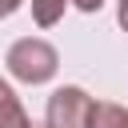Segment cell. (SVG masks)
I'll use <instances>...</instances> for the list:
<instances>
[{
	"instance_id": "1",
	"label": "cell",
	"mask_w": 128,
	"mask_h": 128,
	"mask_svg": "<svg viewBox=\"0 0 128 128\" xmlns=\"http://www.w3.org/2000/svg\"><path fill=\"white\" fill-rule=\"evenodd\" d=\"M4 64H8V72H12L16 80H24V84H48V80L56 76V68H60V52H56L48 40H40V36H24V40H16V44L8 48Z\"/></svg>"
},
{
	"instance_id": "2",
	"label": "cell",
	"mask_w": 128,
	"mask_h": 128,
	"mask_svg": "<svg viewBox=\"0 0 128 128\" xmlns=\"http://www.w3.org/2000/svg\"><path fill=\"white\" fill-rule=\"evenodd\" d=\"M96 108H100V104H96L84 88L64 84V88H56V92L48 96L44 120H48V128H92Z\"/></svg>"
},
{
	"instance_id": "3",
	"label": "cell",
	"mask_w": 128,
	"mask_h": 128,
	"mask_svg": "<svg viewBox=\"0 0 128 128\" xmlns=\"http://www.w3.org/2000/svg\"><path fill=\"white\" fill-rule=\"evenodd\" d=\"M0 108H4V120H0V128H32L28 112L20 108V100H16V92H12L8 84H0Z\"/></svg>"
},
{
	"instance_id": "4",
	"label": "cell",
	"mask_w": 128,
	"mask_h": 128,
	"mask_svg": "<svg viewBox=\"0 0 128 128\" xmlns=\"http://www.w3.org/2000/svg\"><path fill=\"white\" fill-rule=\"evenodd\" d=\"M68 4L72 0H32V20L40 28H52V24H60V16H64Z\"/></svg>"
},
{
	"instance_id": "5",
	"label": "cell",
	"mask_w": 128,
	"mask_h": 128,
	"mask_svg": "<svg viewBox=\"0 0 128 128\" xmlns=\"http://www.w3.org/2000/svg\"><path fill=\"white\" fill-rule=\"evenodd\" d=\"M92 128H128V108H120V104H100Z\"/></svg>"
},
{
	"instance_id": "6",
	"label": "cell",
	"mask_w": 128,
	"mask_h": 128,
	"mask_svg": "<svg viewBox=\"0 0 128 128\" xmlns=\"http://www.w3.org/2000/svg\"><path fill=\"white\" fill-rule=\"evenodd\" d=\"M72 4H76L80 12H100V4H104V0H72Z\"/></svg>"
},
{
	"instance_id": "7",
	"label": "cell",
	"mask_w": 128,
	"mask_h": 128,
	"mask_svg": "<svg viewBox=\"0 0 128 128\" xmlns=\"http://www.w3.org/2000/svg\"><path fill=\"white\" fill-rule=\"evenodd\" d=\"M116 20H120V28L128 32V0H120V12H116Z\"/></svg>"
},
{
	"instance_id": "8",
	"label": "cell",
	"mask_w": 128,
	"mask_h": 128,
	"mask_svg": "<svg viewBox=\"0 0 128 128\" xmlns=\"http://www.w3.org/2000/svg\"><path fill=\"white\" fill-rule=\"evenodd\" d=\"M20 4H24V0H4V16H12V12L20 8Z\"/></svg>"
}]
</instances>
